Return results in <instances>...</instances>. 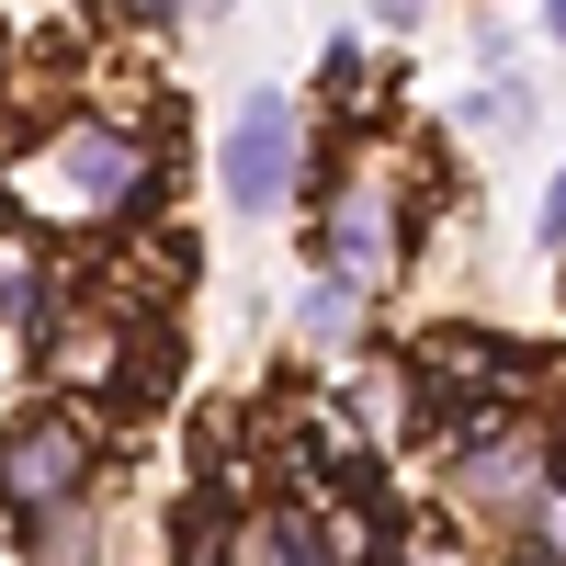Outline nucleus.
Listing matches in <instances>:
<instances>
[{
	"mask_svg": "<svg viewBox=\"0 0 566 566\" xmlns=\"http://www.w3.org/2000/svg\"><path fill=\"white\" fill-rule=\"evenodd\" d=\"M283 181H295V103H283V91H250V103H239V136H227V205H239V216H272Z\"/></svg>",
	"mask_w": 566,
	"mask_h": 566,
	"instance_id": "nucleus-1",
	"label": "nucleus"
},
{
	"mask_svg": "<svg viewBox=\"0 0 566 566\" xmlns=\"http://www.w3.org/2000/svg\"><path fill=\"white\" fill-rule=\"evenodd\" d=\"M80 464H91L80 419H69V408H34V419L0 431V499H12V510H45V499L80 488Z\"/></svg>",
	"mask_w": 566,
	"mask_h": 566,
	"instance_id": "nucleus-2",
	"label": "nucleus"
},
{
	"mask_svg": "<svg viewBox=\"0 0 566 566\" xmlns=\"http://www.w3.org/2000/svg\"><path fill=\"white\" fill-rule=\"evenodd\" d=\"M57 181H69L80 205H125L136 193V148H125L114 125H69L57 136Z\"/></svg>",
	"mask_w": 566,
	"mask_h": 566,
	"instance_id": "nucleus-3",
	"label": "nucleus"
},
{
	"mask_svg": "<svg viewBox=\"0 0 566 566\" xmlns=\"http://www.w3.org/2000/svg\"><path fill=\"white\" fill-rule=\"evenodd\" d=\"M328 250H340L352 283L386 272V261H397V216H386V193H340V216H328Z\"/></svg>",
	"mask_w": 566,
	"mask_h": 566,
	"instance_id": "nucleus-4",
	"label": "nucleus"
},
{
	"mask_svg": "<svg viewBox=\"0 0 566 566\" xmlns=\"http://www.w3.org/2000/svg\"><path fill=\"white\" fill-rule=\"evenodd\" d=\"M23 555H34V566H91V555H103V522L80 510V488H69V499H45L34 522H23Z\"/></svg>",
	"mask_w": 566,
	"mask_h": 566,
	"instance_id": "nucleus-5",
	"label": "nucleus"
},
{
	"mask_svg": "<svg viewBox=\"0 0 566 566\" xmlns=\"http://www.w3.org/2000/svg\"><path fill=\"white\" fill-rule=\"evenodd\" d=\"M419 374H431V386H510V374H533V363L522 352H488V340H431Z\"/></svg>",
	"mask_w": 566,
	"mask_h": 566,
	"instance_id": "nucleus-6",
	"label": "nucleus"
},
{
	"mask_svg": "<svg viewBox=\"0 0 566 566\" xmlns=\"http://www.w3.org/2000/svg\"><path fill=\"white\" fill-rule=\"evenodd\" d=\"M352 295H363L352 272H328V283H306V306H295V328H306L317 352H340V340H352Z\"/></svg>",
	"mask_w": 566,
	"mask_h": 566,
	"instance_id": "nucleus-7",
	"label": "nucleus"
},
{
	"mask_svg": "<svg viewBox=\"0 0 566 566\" xmlns=\"http://www.w3.org/2000/svg\"><path fill=\"white\" fill-rule=\"evenodd\" d=\"M261 566H328V544H317L306 510H261Z\"/></svg>",
	"mask_w": 566,
	"mask_h": 566,
	"instance_id": "nucleus-8",
	"label": "nucleus"
},
{
	"mask_svg": "<svg viewBox=\"0 0 566 566\" xmlns=\"http://www.w3.org/2000/svg\"><path fill=\"white\" fill-rule=\"evenodd\" d=\"M57 374H114V340H103V328H69V340H57Z\"/></svg>",
	"mask_w": 566,
	"mask_h": 566,
	"instance_id": "nucleus-9",
	"label": "nucleus"
},
{
	"mask_svg": "<svg viewBox=\"0 0 566 566\" xmlns=\"http://www.w3.org/2000/svg\"><path fill=\"white\" fill-rule=\"evenodd\" d=\"M544 239H566V170H555V193H544Z\"/></svg>",
	"mask_w": 566,
	"mask_h": 566,
	"instance_id": "nucleus-10",
	"label": "nucleus"
},
{
	"mask_svg": "<svg viewBox=\"0 0 566 566\" xmlns=\"http://www.w3.org/2000/svg\"><path fill=\"white\" fill-rule=\"evenodd\" d=\"M125 12H136V23H159V12H170V0H125Z\"/></svg>",
	"mask_w": 566,
	"mask_h": 566,
	"instance_id": "nucleus-11",
	"label": "nucleus"
},
{
	"mask_svg": "<svg viewBox=\"0 0 566 566\" xmlns=\"http://www.w3.org/2000/svg\"><path fill=\"white\" fill-rule=\"evenodd\" d=\"M510 566H566V555H510Z\"/></svg>",
	"mask_w": 566,
	"mask_h": 566,
	"instance_id": "nucleus-12",
	"label": "nucleus"
},
{
	"mask_svg": "<svg viewBox=\"0 0 566 566\" xmlns=\"http://www.w3.org/2000/svg\"><path fill=\"white\" fill-rule=\"evenodd\" d=\"M555 34H566V0H555Z\"/></svg>",
	"mask_w": 566,
	"mask_h": 566,
	"instance_id": "nucleus-13",
	"label": "nucleus"
}]
</instances>
